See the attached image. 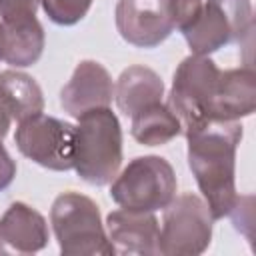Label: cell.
<instances>
[{"mask_svg": "<svg viewBox=\"0 0 256 256\" xmlns=\"http://www.w3.org/2000/svg\"><path fill=\"white\" fill-rule=\"evenodd\" d=\"M116 28L132 46L154 48L162 44L174 30L168 0H118Z\"/></svg>", "mask_w": 256, "mask_h": 256, "instance_id": "cell-9", "label": "cell"}, {"mask_svg": "<svg viewBox=\"0 0 256 256\" xmlns=\"http://www.w3.org/2000/svg\"><path fill=\"white\" fill-rule=\"evenodd\" d=\"M162 96L164 82L148 66H128L114 86L116 106L126 116H132L150 104L162 102Z\"/></svg>", "mask_w": 256, "mask_h": 256, "instance_id": "cell-15", "label": "cell"}, {"mask_svg": "<svg viewBox=\"0 0 256 256\" xmlns=\"http://www.w3.org/2000/svg\"><path fill=\"white\" fill-rule=\"evenodd\" d=\"M228 216H232L236 228L242 230L248 240H252V196H238Z\"/></svg>", "mask_w": 256, "mask_h": 256, "instance_id": "cell-21", "label": "cell"}, {"mask_svg": "<svg viewBox=\"0 0 256 256\" xmlns=\"http://www.w3.org/2000/svg\"><path fill=\"white\" fill-rule=\"evenodd\" d=\"M188 166L204 194L214 220L230 214L236 194V148L242 140L240 122L212 120L188 132Z\"/></svg>", "mask_w": 256, "mask_h": 256, "instance_id": "cell-1", "label": "cell"}, {"mask_svg": "<svg viewBox=\"0 0 256 256\" xmlns=\"http://www.w3.org/2000/svg\"><path fill=\"white\" fill-rule=\"evenodd\" d=\"M108 238L116 252L152 256L158 254L160 226L152 212L114 210L106 218Z\"/></svg>", "mask_w": 256, "mask_h": 256, "instance_id": "cell-12", "label": "cell"}, {"mask_svg": "<svg viewBox=\"0 0 256 256\" xmlns=\"http://www.w3.org/2000/svg\"><path fill=\"white\" fill-rule=\"evenodd\" d=\"M0 60H2V52H0Z\"/></svg>", "mask_w": 256, "mask_h": 256, "instance_id": "cell-24", "label": "cell"}, {"mask_svg": "<svg viewBox=\"0 0 256 256\" xmlns=\"http://www.w3.org/2000/svg\"><path fill=\"white\" fill-rule=\"evenodd\" d=\"M44 50V28L36 16L0 24V52L10 66H32Z\"/></svg>", "mask_w": 256, "mask_h": 256, "instance_id": "cell-14", "label": "cell"}, {"mask_svg": "<svg viewBox=\"0 0 256 256\" xmlns=\"http://www.w3.org/2000/svg\"><path fill=\"white\" fill-rule=\"evenodd\" d=\"M74 170L92 184L104 186L114 180L122 164V128L110 108H96L76 118Z\"/></svg>", "mask_w": 256, "mask_h": 256, "instance_id": "cell-2", "label": "cell"}, {"mask_svg": "<svg viewBox=\"0 0 256 256\" xmlns=\"http://www.w3.org/2000/svg\"><path fill=\"white\" fill-rule=\"evenodd\" d=\"M202 2L204 0H168V10L172 16L174 28H178L180 32L184 28H188L196 20V16L202 8Z\"/></svg>", "mask_w": 256, "mask_h": 256, "instance_id": "cell-19", "label": "cell"}, {"mask_svg": "<svg viewBox=\"0 0 256 256\" xmlns=\"http://www.w3.org/2000/svg\"><path fill=\"white\" fill-rule=\"evenodd\" d=\"M40 4L54 24L72 26L88 14L92 0H40Z\"/></svg>", "mask_w": 256, "mask_h": 256, "instance_id": "cell-18", "label": "cell"}, {"mask_svg": "<svg viewBox=\"0 0 256 256\" xmlns=\"http://www.w3.org/2000/svg\"><path fill=\"white\" fill-rule=\"evenodd\" d=\"M220 76V68L208 58L192 54L174 72L168 106L180 120L182 132H194L210 120V102Z\"/></svg>", "mask_w": 256, "mask_h": 256, "instance_id": "cell-5", "label": "cell"}, {"mask_svg": "<svg viewBox=\"0 0 256 256\" xmlns=\"http://www.w3.org/2000/svg\"><path fill=\"white\" fill-rule=\"evenodd\" d=\"M50 224L64 256H110L116 252L96 202L80 192H64L54 200Z\"/></svg>", "mask_w": 256, "mask_h": 256, "instance_id": "cell-3", "label": "cell"}, {"mask_svg": "<svg viewBox=\"0 0 256 256\" xmlns=\"http://www.w3.org/2000/svg\"><path fill=\"white\" fill-rule=\"evenodd\" d=\"M112 98V76L96 60H82L60 92V104L72 118H78L96 108H108Z\"/></svg>", "mask_w": 256, "mask_h": 256, "instance_id": "cell-10", "label": "cell"}, {"mask_svg": "<svg viewBox=\"0 0 256 256\" xmlns=\"http://www.w3.org/2000/svg\"><path fill=\"white\" fill-rule=\"evenodd\" d=\"M252 30L250 0H204L196 20L182 30L192 54L208 56Z\"/></svg>", "mask_w": 256, "mask_h": 256, "instance_id": "cell-7", "label": "cell"}, {"mask_svg": "<svg viewBox=\"0 0 256 256\" xmlns=\"http://www.w3.org/2000/svg\"><path fill=\"white\" fill-rule=\"evenodd\" d=\"M48 244L44 216L24 202L8 206L0 218V254H34Z\"/></svg>", "mask_w": 256, "mask_h": 256, "instance_id": "cell-13", "label": "cell"}, {"mask_svg": "<svg viewBox=\"0 0 256 256\" xmlns=\"http://www.w3.org/2000/svg\"><path fill=\"white\" fill-rule=\"evenodd\" d=\"M212 214L206 202L196 194L174 196L164 208V220L158 238V254L196 256L210 246Z\"/></svg>", "mask_w": 256, "mask_h": 256, "instance_id": "cell-6", "label": "cell"}, {"mask_svg": "<svg viewBox=\"0 0 256 256\" xmlns=\"http://www.w3.org/2000/svg\"><path fill=\"white\" fill-rule=\"evenodd\" d=\"M18 150L42 168L64 172L74 166V126L46 114H34L16 128Z\"/></svg>", "mask_w": 256, "mask_h": 256, "instance_id": "cell-8", "label": "cell"}, {"mask_svg": "<svg viewBox=\"0 0 256 256\" xmlns=\"http://www.w3.org/2000/svg\"><path fill=\"white\" fill-rule=\"evenodd\" d=\"M12 120H14V118H12V112H10L6 100H4L2 94H0V140L8 134V128H10Z\"/></svg>", "mask_w": 256, "mask_h": 256, "instance_id": "cell-23", "label": "cell"}, {"mask_svg": "<svg viewBox=\"0 0 256 256\" xmlns=\"http://www.w3.org/2000/svg\"><path fill=\"white\" fill-rule=\"evenodd\" d=\"M40 0H0V18L2 22L22 20L36 16Z\"/></svg>", "mask_w": 256, "mask_h": 256, "instance_id": "cell-20", "label": "cell"}, {"mask_svg": "<svg viewBox=\"0 0 256 256\" xmlns=\"http://www.w3.org/2000/svg\"><path fill=\"white\" fill-rule=\"evenodd\" d=\"M0 94L6 100L12 118L22 122L44 108V96L36 80L24 72L4 70L0 72Z\"/></svg>", "mask_w": 256, "mask_h": 256, "instance_id": "cell-17", "label": "cell"}, {"mask_svg": "<svg viewBox=\"0 0 256 256\" xmlns=\"http://www.w3.org/2000/svg\"><path fill=\"white\" fill-rule=\"evenodd\" d=\"M256 108V74L250 66L220 70L210 102V120L240 122Z\"/></svg>", "mask_w": 256, "mask_h": 256, "instance_id": "cell-11", "label": "cell"}, {"mask_svg": "<svg viewBox=\"0 0 256 256\" xmlns=\"http://www.w3.org/2000/svg\"><path fill=\"white\" fill-rule=\"evenodd\" d=\"M16 176V162L10 158V154L6 152V148L2 146V140H0V190L8 188L12 184Z\"/></svg>", "mask_w": 256, "mask_h": 256, "instance_id": "cell-22", "label": "cell"}, {"mask_svg": "<svg viewBox=\"0 0 256 256\" xmlns=\"http://www.w3.org/2000/svg\"><path fill=\"white\" fill-rule=\"evenodd\" d=\"M112 200L126 210L154 212L166 208L176 196V174L160 156L134 158L110 186Z\"/></svg>", "mask_w": 256, "mask_h": 256, "instance_id": "cell-4", "label": "cell"}, {"mask_svg": "<svg viewBox=\"0 0 256 256\" xmlns=\"http://www.w3.org/2000/svg\"><path fill=\"white\" fill-rule=\"evenodd\" d=\"M130 118H132L130 132H132L134 140L144 146L168 144L172 138H176L182 132L180 120L170 110V106L162 104V102L150 104V106L138 110L136 114H132Z\"/></svg>", "mask_w": 256, "mask_h": 256, "instance_id": "cell-16", "label": "cell"}]
</instances>
